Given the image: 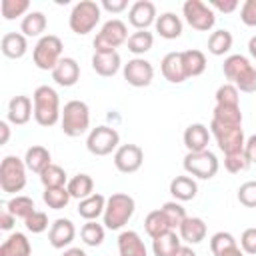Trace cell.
Instances as JSON below:
<instances>
[{
    "instance_id": "1",
    "label": "cell",
    "mask_w": 256,
    "mask_h": 256,
    "mask_svg": "<svg viewBox=\"0 0 256 256\" xmlns=\"http://www.w3.org/2000/svg\"><path fill=\"white\" fill-rule=\"evenodd\" d=\"M222 72L230 80V84H234L240 92H256V66L246 56L230 54L228 58H224Z\"/></svg>"
},
{
    "instance_id": "2",
    "label": "cell",
    "mask_w": 256,
    "mask_h": 256,
    "mask_svg": "<svg viewBox=\"0 0 256 256\" xmlns=\"http://www.w3.org/2000/svg\"><path fill=\"white\" fill-rule=\"evenodd\" d=\"M32 102H34V120L40 126L50 128L60 120V116H62L60 98L52 86H48V84L38 86L32 94Z\"/></svg>"
},
{
    "instance_id": "3",
    "label": "cell",
    "mask_w": 256,
    "mask_h": 256,
    "mask_svg": "<svg viewBox=\"0 0 256 256\" xmlns=\"http://www.w3.org/2000/svg\"><path fill=\"white\" fill-rule=\"evenodd\" d=\"M136 210V202L130 194L126 192H114L108 200H106V208H104V216H102V224L108 230H120L128 224V220L132 218Z\"/></svg>"
},
{
    "instance_id": "4",
    "label": "cell",
    "mask_w": 256,
    "mask_h": 256,
    "mask_svg": "<svg viewBox=\"0 0 256 256\" xmlns=\"http://www.w3.org/2000/svg\"><path fill=\"white\" fill-rule=\"evenodd\" d=\"M60 126H62V132L70 138L82 136L90 128V108H88V104L82 102V100L66 102L64 108H62Z\"/></svg>"
},
{
    "instance_id": "5",
    "label": "cell",
    "mask_w": 256,
    "mask_h": 256,
    "mask_svg": "<svg viewBox=\"0 0 256 256\" xmlns=\"http://www.w3.org/2000/svg\"><path fill=\"white\" fill-rule=\"evenodd\" d=\"M100 16H102L100 4H96L94 0H80L78 4H74L68 16V26L74 34L86 36L96 28V24L100 22Z\"/></svg>"
},
{
    "instance_id": "6",
    "label": "cell",
    "mask_w": 256,
    "mask_h": 256,
    "mask_svg": "<svg viewBox=\"0 0 256 256\" xmlns=\"http://www.w3.org/2000/svg\"><path fill=\"white\" fill-rule=\"evenodd\" d=\"M26 164L18 156H4L0 162V188L4 194L22 192L26 186Z\"/></svg>"
},
{
    "instance_id": "7",
    "label": "cell",
    "mask_w": 256,
    "mask_h": 256,
    "mask_svg": "<svg viewBox=\"0 0 256 256\" xmlns=\"http://www.w3.org/2000/svg\"><path fill=\"white\" fill-rule=\"evenodd\" d=\"M62 50H64L62 40L58 36H54V34H46L36 42V46L32 50V60H34L36 68L52 72L56 68V64L64 58Z\"/></svg>"
},
{
    "instance_id": "8",
    "label": "cell",
    "mask_w": 256,
    "mask_h": 256,
    "mask_svg": "<svg viewBox=\"0 0 256 256\" xmlns=\"http://www.w3.org/2000/svg\"><path fill=\"white\" fill-rule=\"evenodd\" d=\"M128 28L122 20L112 18L102 24L100 32L94 38V52H114L118 46L128 42Z\"/></svg>"
},
{
    "instance_id": "9",
    "label": "cell",
    "mask_w": 256,
    "mask_h": 256,
    "mask_svg": "<svg viewBox=\"0 0 256 256\" xmlns=\"http://www.w3.org/2000/svg\"><path fill=\"white\" fill-rule=\"evenodd\" d=\"M210 134L216 138V144L224 152V156L244 152L246 138H244L242 126H224V124H218L212 120L210 122Z\"/></svg>"
},
{
    "instance_id": "10",
    "label": "cell",
    "mask_w": 256,
    "mask_h": 256,
    "mask_svg": "<svg viewBox=\"0 0 256 256\" xmlns=\"http://www.w3.org/2000/svg\"><path fill=\"white\" fill-rule=\"evenodd\" d=\"M220 168V162L216 158L214 152L210 150H202V152H188L184 156V170L192 176V178H200V180H210L216 176Z\"/></svg>"
},
{
    "instance_id": "11",
    "label": "cell",
    "mask_w": 256,
    "mask_h": 256,
    "mask_svg": "<svg viewBox=\"0 0 256 256\" xmlns=\"http://www.w3.org/2000/svg\"><path fill=\"white\" fill-rule=\"evenodd\" d=\"M120 144V134L112 126H96L88 132L86 138V148L94 156H108L118 150Z\"/></svg>"
},
{
    "instance_id": "12",
    "label": "cell",
    "mask_w": 256,
    "mask_h": 256,
    "mask_svg": "<svg viewBox=\"0 0 256 256\" xmlns=\"http://www.w3.org/2000/svg\"><path fill=\"white\" fill-rule=\"evenodd\" d=\"M182 16L194 30L208 32L216 24V14L210 8V4H204L202 0H186L182 4Z\"/></svg>"
},
{
    "instance_id": "13",
    "label": "cell",
    "mask_w": 256,
    "mask_h": 256,
    "mask_svg": "<svg viewBox=\"0 0 256 256\" xmlns=\"http://www.w3.org/2000/svg\"><path fill=\"white\" fill-rule=\"evenodd\" d=\"M124 72V80L134 86V88H144L150 86L152 78H154V68L146 58H132L124 64L122 68Z\"/></svg>"
},
{
    "instance_id": "14",
    "label": "cell",
    "mask_w": 256,
    "mask_h": 256,
    "mask_svg": "<svg viewBox=\"0 0 256 256\" xmlns=\"http://www.w3.org/2000/svg\"><path fill=\"white\" fill-rule=\"evenodd\" d=\"M142 162H144V152L138 144H122L114 152V166L122 174H132L140 170Z\"/></svg>"
},
{
    "instance_id": "15",
    "label": "cell",
    "mask_w": 256,
    "mask_h": 256,
    "mask_svg": "<svg viewBox=\"0 0 256 256\" xmlns=\"http://www.w3.org/2000/svg\"><path fill=\"white\" fill-rule=\"evenodd\" d=\"M76 238V226L70 218H58L50 224V230H48V242L52 248L56 250H62L66 246L72 244V240Z\"/></svg>"
},
{
    "instance_id": "16",
    "label": "cell",
    "mask_w": 256,
    "mask_h": 256,
    "mask_svg": "<svg viewBox=\"0 0 256 256\" xmlns=\"http://www.w3.org/2000/svg\"><path fill=\"white\" fill-rule=\"evenodd\" d=\"M156 6L150 0H136L128 10V22L136 30H148V26L156 24Z\"/></svg>"
},
{
    "instance_id": "17",
    "label": "cell",
    "mask_w": 256,
    "mask_h": 256,
    "mask_svg": "<svg viewBox=\"0 0 256 256\" xmlns=\"http://www.w3.org/2000/svg\"><path fill=\"white\" fill-rule=\"evenodd\" d=\"M8 122L14 124V126H24L30 122V118L34 116V102L30 100V96H14L10 102H8Z\"/></svg>"
},
{
    "instance_id": "18",
    "label": "cell",
    "mask_w": 256,
    "mask_h": 256,
    "mask_svg": "<svg viewBox=\"0 0 256 256\" xmlns=\"http://www.w3.org/2000/svg\"><path fill=\"white\" fill-rule=\"evenodd\" d=\"M52 80L58 84V86H64V88H70L74 86L78 80H80V64L70 58V56H64L56 68L52 70Z\"/></svg>"
},
{
    "instance_id": "19",
    "label": "cell",
    "mask_w": 256,
    "mask_h": 256,
    "mask_svg": "<svg viewBox=\"0 0 256 256\" xmlns=\"http://www.w3.org/2000/svg\"><path fill=\"white\" fill-rule=\"evenodd\" d=\"M184 146L188 152H202V150H208V142H210V128L200 124V122H194L190 124L186 130H184Z\"/></svg>"
},
{
    "instance_id": "20",
    "label": "cell",
    "mask_w": 256,
    "mask_h": 256,
    "mask_svg": "<svg viewBox=\"0 0 256 256\" xmlns=\"http://www.w3.org/2000/svg\"><path fill=\"white\" fill-rule=\"evenodd\" d=\"M160 70H162V76L172 84H180L188 78L182 64V52H168L160 62Z\"/></svg>"
},
{
    "instance_id": "21",
    "label": "cell",
    "mask_w": 256,
    "mask_h": 256,
    "mask_svg": "<svg viewBox=\"0 0 256 256\" xmlns=\"http://www.w3.org/2000/svg\"><path fill=\"white\" fill-rule=\"evenodd\" d=\"M206 232H208L206 222L198 216H186V220L178 228V236L186 244H200L206 238Z\"/></svg>"
},
{
    "instance_id": "22",
    "label": "cell",
    "mask_w": 256,
    "mask_h": 256,
    "mask_svg": "<svg viewBox=\"0 0 256 256\" xmlns=\"http://www.w3.org/2000/svg\"><path fill=\"white\" fill-rule=\"evenodd\" d=\"M118 254L120 256H148V250L138 232L124 230L118 236Z\"/></svg>"
},
{
    "instance_id": "23",
    "label": "cell",
    "mask_w": 256,
    "mask_h": 256,
    "mask_svg": "<svg viewBox=\"0 0 256 256\" xmlns=\"http://www.w3.org/2000/svg\"><path fill=\"white\" fill-rule=\"evenodd\" d=\"M122 66V60H120V54L114 50V52H94L92 56V68L96 74L104 76V78H110L114 76Z\"/></svg>"
},
{
    "instance_id": "24",
    "label": "cell",
    "mask_w": 256,
    "mask_h": 256,
    "mask_svg": "<svg viewBox=\"0 0 256 256\" xmlns=\"http://www.w3.org/2000/svg\"><path fill=\"white\" fill-rule=\"evenodd\" d=\"M0 50L6 58H12V60L22 58L28 50V40L22 32H8L0 40Z\"/></svg>"
},
{
    "instance_id": "25",
    "label": "cell",
    "mask_w": 256,
    "mask_h": 256,
    "mask_svg": "<svg viewBox=\"0 0 256 256\" xmlns=\"http://www.w3.org/2000/svg\"><path fill=\"white\" fill-rule=\"evenodd\" d=\"M30 254H32V244L28 236L22 232L10 234L0 246V256H30Z\"/></svg>"
},
{
    "instance_id": "26",
    "label": "cell",
    "mask_w": 256,
    "mask_h": 256,
    "mask_svg": "<svg viewBox=\"0 0 256 256\" xmlns=\"http://www.w3.org/2000/svg\"><path fill=\"white\" fill-rule=\"evenodd\" d=\"M24 164L28 170L36 172V174H42L50 164H52V156H50V150L36 144V146H30L24 154Z\"/></svg>"
},
{
    "instance_id": "27",
    "label": "cell",
    "mask_w": 256,
    "mask_h": 256,
    "mask_svg": "<svg viewBox=\"0 0 256 256\" xmlns=\"http://www.w3.org/2000/svg\"><path fill=\"white\" fill-rule=\"evenodd\" d=\"M170 194L178 202H188V200L196 198L198 184H196V180L192 176H176L170 182Z\"/></svg>"
},
{
    "instance_id": "28",
    "label": "cell",
    "mask_w": 256,
    "mask_h": 256,
    "mask_svg": "<svg viewBox=\"0 0 256 256\" xmlns=\"http://www.w3.org/2000/svg\"><path fill=\"white\" fill-rule=\"evenodd\" d=\"M106 200L108 198H104L102 194H98V192H94L92 196H88V198H84V200H80L78 202V214L88 222V220H98L100 216H104V208H106Z\"/></svg>"
},
{
    "instance_id": "29",
    "label": "cell",
    "mask_w": 256,
    "mask_h": 256,
    "mask_svg": "<svg viewBox=\"0 0 256 256\" xmlns=\"http://www.w3.org/2000/svg\"><path fill=\"white\" fill-rule=\"evenodd\" d=\"M156 32L166 38V40H174L182 34V20L180 16H176L174 12H164L156 18V24H154Z\"/></svg>"
},
{
    "instance_id": "30",
    "label": "cell",
    "mask_w": 256,
    "mask_h": 256,
    "mask_svg": "<svg viewBox=\"0 0 256 256\" xmlns=\"http://www.w3.org/2000/svg\"><path fill=\"white\" fill-rule=\"evenodd\" d=\"M46 24H48V20H46V16H44V12H40V10H32V12H28L24 18H22V22H20V32L28 38H34V36H40L42 38V32L46 30Z\"/></svg>"
},
{
    "instance_id": "31",
    "label": "cell",
    "mask_w": 256,
    "mask_h": 256,
    "mask_svg": "<svg viewBox=\"0 0 256 256\" xmlns=\"http://www.w3.org/2000/svg\"><path fill=\"white\" fill-rule=\"evenodd\" d=\"M66 188H68L70 196L80 202V200H84V198L94 194V180H92L90 174H76V176H72L68 180Z\"/></svg>"
},
{
    "instance_id": "32",
    "label": "cell",
    "mask_w": 256,
    "mask_h": 256,
    "mask_svg": "<svg viewBox=\"0 0 256 256\" xmlns=\"http://www.w3.org/2000/svg\"><path fill=\"white\" fill-rule=\"evenodd\" d=\"M182 64H184L186 76L188 78H194V76H200L206 70V56H204L202 50L190 48V50H184L182 52Z\"/></svg>"
},
{
    "instance_id": "33",
    "label": "cell",
    "mask_w": 256,
    "mask_h": 256,
    "mask_svg": "<svg viewBox=\"0 0 256 256\" xmlns=\"http://www.w3.org/2000/svg\"><path fill=\"white\" fill-rule=\"evenodd\" d=\"M180 246H182L180 244V236L174 230H170V232H166V234H162V236L152 240L154 256H174Z\"/></svg>"
},
{
    "instance_id": "34",
    "label": "cell",
    "mask_w": 256,
    "mask_h": 256,
    "mask_svg": "<svg viewBox=\"0 0 256 256\" xmlns=\"http://www.w3.org/2000/svg\"><path fill=\"white\" fill-rule=\"evenodd\" d=\"M144 230H146V234L154 240V238H158V236L170 232L172 228H170V224H168V220H166V216H164L162 210H152V212L144 218Z\"/></svg>"
},
{
    "instance_id": "35",
    "label": "cell",
    "mask_w": 256,
    "mask_h": 256,
    "mask_svg": "<svg viewBox=\"0 0 256 256\" xmlns=\"http://www.w3.org/2000/svg\"><path fill=\"white\" fill-rule=\"evenodd\" d=\"M232 42H234V38H232L230 30H224V28L214 30L208 38V52L214 54V56H224L226 52H230Z\"/></svg>"
},
{
    "instance_id": "36",
    "label": "cell",
    "mask_w": 256,
    "mask_h": 256,
    "mask_svg": "<svg viewBox=\"0 0 256 256\" xmlns=\"http://www.w3.org/2000/svg\"><path fill=\"white\" fill-rule=\"evenodd\" d=\"M152 44H154V36L148 30H136L134 34H130V38L126 42L128 50L132 54H136V58H140L142 54H146L152 48Z\"/></svg>"
},
{
    "instance_id": "37",
    "label": "cell",
    "mask_w": 256,
    "mask_h": 256,
    "mask_svg": "<svg viewBox=\"0 0 256 256\" xmlns=\"http://www.w3.org/2000/svg\"><path fill=\"white\" fill-rule=\"evenodd\" d=\"M212 120L224 126H242V112L240 106H214Z\"/></svg>"
},
{
    "instance_id": "38",
    "label": "cell",
    "mask_w": 256,
    "mask_h": 256,
    "mask_svg": "<svg viewBox=\"0 0 256 256\" xmlns=\"http://www.w3.org/2000/svg\"><path fill=\"white\" fill-rule=\"evenodd\" d=\"M70 198H72V196H70V192H68L66 186L44 188V192H42L44 204H46L48 208H52V210H62V208H66L68 202H70Z\"/></svg>"
},
{
    "instance_id": "39",
    "label": "cell",
    "mask_w": 256,
    "mask_h": 256,
    "mask_svg": "<svg viewBox=\"0 0 256 256\" xmlns=\"http://www.w3.org/2000/svg\"><path fill=\"white\" fill-rule=\"evenodd\" d=\"M6 210L10 214H14L16 218H28L32 212H36V206H34V200L30 196H24V194H16L14 198H10L6 202Z\"/></svg>"
},
{
    "instance_id": "40",
    "label": "cell",
    "mask_w": 256,
    "mask_h": 256,
    "mask_svg": "<svg viewBox=\"0 0 256 256\" xmlns=\"http://www.w3.org/2000/svg\"><path fill=\"white\" fill-rule=\"evenodd\" d=\"M80 236H82V242H84L86 246L96 248V246H100V244L104 242L106 226H104V224H98L96 220H88V222L82 226Z\"/></svg>"
},
{
    "instance_id": "41",
    "label": "cell",
    "mask_w": 256,
    "mask_h": 256,
    "mask_svg": "<svg viewBox=\"0 0 256 256\" xmlns=\"http://www.w3.org/2000/svg\"><path fill=\"white\" fill-rule=\"evenodd\" d=\"M234 248H238V242H236V238L230 232H216V234H212L210 250H212L214 256H222V254H226V252H230Z\"/></svg>"
},
{
    "instance_id": "42",
    "label": "cell",
    "mask_w": 256,
    "mask_h": 256,
    "mask_svg": "<svg viewBox=\"0 0 256 256\" xmlns=\"http://www.w3.org/2000/svg\"><path fill=\"white\" fill-rule=\"evenodd\" d=\"M160 210L164 212V216H166V220H168V224H170V228H172V230L180 228V224L186 220V210H184V206H182L178 200L164 202Z\"/></svg>"
},
{
    "instance_id": "43",
    "label": "cell",
    "mask_w": 256,
    "mask_h": 256,
    "mask_svg": "<svg viewBox=\"0 0 256 256\" xmlns=\"http://www.w3.org/2000/svg\"><path fill=\"white\" fill-rule=\"evenodd\" d=\"M40 182L44 184V188H58V186H66L68 184V178H66V172L60 166L50 164L40 174Z\"/></svg>"
},
{
    "instance_id": "44",
    "label": "cell",
    "mask_w": 256,
    "mask_h": 256,
    "mask_svg": "<svg viewBox=\"0 0 256 256\" xmlns=\"http://www.w3.org/2000/svg\"><path fill=\"white\" fill-rule=\"evenodd\" d=\"M216 104L218 106H240V90L234 84H222L216 90Z\"/></svg>"
},
{
    "instance_id": "45",
    "label": "cell",
    "mask_w": 256,
    "mask_h": 256,
    "mask_svg": "<svg viewBox=\"0 0 256 256\" xmlns=\"http://www.w3.org/2000/svg\"><path fill=\"white\" fill-rule=\"evenodd\" d=\"M28 8H30L28 0H2V4H0L4 20H14L18 16H24V14H28Z\"/></svg>"
},
{
    "instance_id": "46",
    "label": "cell",
    "mask_w": 256,
    "mask_h": 256,
    "mask_svg": "<svg viewBox=\"0 0 256 256\" xmlns=\"http://www.w3.org/2000/svg\"><path fill=\"white\" fill-rule=\"evenodd\" d=\"M24 226H26V230L32 232V234H42L44 230H48V216H46V212H40V210L32 212V214L24 220Z\"/></svg>"
},
{
    "instance_id": "47",
    "label": "cell",
    "mask_w": 256,
    "mask_h": 256,
    "mask_svg": "<svg viewBox=\"0 0 256 256\" xmlns=\"http://www.w3.org/2000/svg\"><path fill=\"white\" fill-rule=\"evenodd\" d=\"M248 166H250V162H248V158L244 156V152L224 156V168H226L230 174H240V172L248 170Z\"/></svg>"
},
{
    "instance_id": "48",
    "label": "cell",
    "mask_w": 256,
    "mask_h": 256,
    "mask_svg": "<svg viewBox=\"0 0 256 256\" xmlns=\"http://www.w3.org/2000/svg\"><path fill=\"white\" fill-rule=\"evenodd\" d=\"M238 202L246 208H256V180H248L238 188Z\"/></svg>"
},
{
    "instance_id": "49",
    "label": "cell",
    "mask_w": 256,
    "mask_h": 256,
    "mask_svg": "<svg viewBox=\"0 0 256 256\" xmlns=\"http://www.w3.org/2000/svg\"><path fill=\"white\" fill-rule=\"evenodd\" d=\"M240 248L242 252L256 256V228H246L240 236Z\"/></svg>"
},
{
    "instance_id": "50",
    "label": "cell",
    "mask_w": 256,
    "mask_h": 256,
    "mask_svg": "<svg viewBox=\"0 0 256 256\" xmlns=\"http://www.w3.org/2000/svg\"><path fill=\"white\" fill-rule=\"evenodd\" d=\"M240 20L246 26H256V0H246L240 8Z\"/></svg>"
},
{
    "instance_id": "51",
    "label": "cell",
    "mask_w": 256,
    "mask_h": 256,
    "mask_svg": "<svg viewBox=\"0 0 256 256\" xmlns=\"http://www.w3.org/2000/svg\"><path fill=\"white\" fill-rule=\"evenodd\" d=\"M210 8L218 10V12H224V14H230V12H234L238 8V0H212Z\"/></svg>"
},
{
    "instance_id": "52",
    "label": "cell",
    "mask_w": 256,
    "mask_h": 256,
    "mask_svg": "<svg viewBox=\"0 0 256 256\" xmlns=\"http://www.w3.org/2000/svg\"><path fill=\"white\" fill-rule=\"evenodd\" d=\"M100 8H104V10L110 12V14H120L122 10L128 8V2H126V0H102Z\"/></svg>"
},
{
    "instance_id": "53",
    "label": "cell",
    "mask_w": 256,
    "mask_h": 256,
    "mask_svg": "<svg viewBox=\"0 0 256 256\" xmlns=\"http://www.w3.org/2000/svg\"><path fill=\"white\" fill-rule=\"evenodd\" d=\"M244 156L248 158L250 164H256V134H252V136L246 138V144H244Z\"/></svg>"
},
{
    "instance_id": "54",
    "label": "cell",
    "mask_w": 256,
    "mask_h": 256,
    "mask_svg": "<svg viewBox=\"0 0 256 256\" xmlns=\"http://www.w3.org/2000/svg\"><path fill=\"white\" fill-rule=\"evenodd\" d=\"M14 224H16V216L10 214V212L4 208V210L0 212V230H12Z\"/></svg>"
},
{
    "instance_id": "55",
    "label": "cell",
    "mask_w": 256,
    "mask_h": 256,
    "mask_svg": "<svg viewBox=\"0 0 256 256\" xmlns=\"http://www.w3.org/2000/svg\"><path fill=\"white\" fill-rule=\"evenodd\" d=\"M0 132H2V138H0V144H6L8 142V138H10V126H8V122H0Z\"/></svg>"
},
{
    "instance_id": "56",
    "label": "cell",
    "mask_w": 256,
    "mask_h": 256,
    "mask_svg": "<svg viewBox=\"0 0 256 256\" xmlns=\"http://www.w3.org/2000/svg\"><path fill=\"white\" fill-rule=\"evenodd\" d=\"M174 256H198L190 246H180L178 250H176V254Z\"/></svg>"
},
{
    "instance_id": "57",
    "label": "cell",
    "mask_w": 256,
    "mask_h": 256,
    "mask_svg": "<svg viewBox=\"0 0 256 256\" xmlns=\"http://www.w3.org/2000/svg\"><path fill=\"white\" fill-rule=\"evenodd\" d=\"M62 256H88V254L82 248H66Z\"/></svg>"
},
{
    "instance_id": "58",
    "label": "cell",
    "mask_w": 256,
    "mask_h": 256,
    "mask_svg": "<svg viewBox=\"0 0 256 256\" xmlns=\"http://www.w3.org/2000/svg\"><path fill=\"white\" fill-rule=\"evenodd\" d=\"M248 52H250V56L256 60V34L248 40Z\"/></svg>"
}]
</instances>
